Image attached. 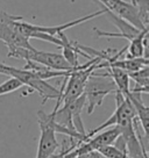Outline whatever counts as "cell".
Returning a JSON list of instances; mask_svg holds the SVG:
<instances>
[{
    "mask_svg": "<svg viewBox=\"0 0 149 158\" xmlns=\"http://www.w3.org/2000/svg\"><path fill=\"white\" fill-rule=\"evenodd\" d=\"M115 92H117V86L107 72L106 73L92 72L86 80L83 91V95L85 97V105L87 107V114L91 115L97 107L103 105L106 95Z\"/></svg>",
    "mask_w": 149,
    "mask_h": 158,
    "instance_id": "6da1fadb",
    "label": "cell"
},
{
    "mask_svg": "<svg viewBox=\"0 0 149 158\" xmlns=\"http://www.w3.org/2000/svg\"><path fill=\"white\" fill-rule=\"evenodd\" d=\"M8 77L18 79L22 85H26L33 91H36L40 94L43 104L47 102L48 100H56V106H55L53 112L58 109L62 92H63V86L60 89H56L53 85L48 84L47 80L41 79L37 74H35L34 72H32L29 70L23 69V68L19 69V68L10 66L8 68Z\"/></svg>",
    "mask_w": 149,
    "mask_h": 158,
    "instance_id": "7a4b0ae2",
    "label": "cell"
},
{
    "mask_svg": "<svg viewBox=\"0 0 149 158\" xmlns=\"http://www.w3.org/2000/svg\"><path fill=\"white\" fill-rule=\"evenodd\" d=\"M23 19L19 15H12L6 13L4 10H0V41L4 42V44L7 47L8 52H13L14 50L19 48L23 49H32L34 48L30 44L29 39L21 34L16 22L18 20Z\"/></svg>",
    "mask_w": 149,
    "mask_h": 158,
    "instance_id": "3957f363",
    "label": "cell"
},
{
    "mask_svg": "<svg viewBox=\"0 0 149 158\" xmlns=\"http://www.w3.org/2000/svg\"><path fill=\"white\" fill-rule=\"evenodd\" d=\"M7 57L16 59H25L34 62L37 64H41L43 66H47L49 69L57 70V71H72L74 69V66L65 60L62 54H56V52H47V51H40L36 50L35 48L32 49H19L14 50L13 52L7 54Z\"/></svg>",
    "mask_w": 149,
    "mask_h": 158,
    "instance_id": "277c9868",
    "label": "cell"
},
{
    "mask_svg": "<svg viewBox=\"0 0 149 158\" xmlns=\"http://www.w3.org/2000/svg\"><path fill=\"white\" fill-rule=\"evenodd\" d=\"M37 121L40 124L41 135L35 158H51L60 147L53 127V114H45L43 110H39Z\"/></svg>",
    "mask_w": 149,
    "mask_h": 158,
    "instance_id": "5b68a950",
    "label": "cell"
},
{
    "mask_svg": "<svg viewBox=\"0 0 149 158\" xmlns=\"http://www.w3.org/2000/svg\"><path fill=\"white\" fill-rule=\"evenodd\" d=\"M119 135V129H118V127L114 126L112 128L107 129L104 133H100L99 135H97L95 137L92 136L84 142H80L71 151L63 155V158H77L82 155H85V153L98 151L100 148H103L105 145H111V144L114 143V141L118 138Z\"/></svg>",
    "mask_w": 149,
    "mask_h": 158,
    "instance_id": "8992f818",
    "label": "cell"
},
{
    "mask_svg": "<svg viewBox=\"0 0 149 158\" xmlns=\"http://www.w3.org/2000/svg\"><path fill=\"white\" fill-rule=\"evenodd\" d=\"M105 10L112 12L113 14L118 15L119 18L126 20L130 25L143 30L144 28L138 15V10L132 2L125 1V0H98Z\"/></svg>",
    "mask_w": 149,
    "mask_h": 158,
    "instance_id": "52a82bcc",
    "label": "cell"
},
{
    "mask_svg": "<svg viewBox=\"0 0 149 158\" xmlns=\"http://www.w3.org/2000/svg\"><path fill=\"white\" fill-rule=\"evenodd\" d=\"M125 97H127L128 100L132 102L133 107L135 109L136 113V118L139 121L140 126L142 128L143 135L148 138L149 135V108L143 104L141 94L140 93H134V92H129L128 94H126Z\"/></svg>",
    "mask_w": 149,
    "mask_h": 158,
    "instance_id": "ba28073f",
    "label": "cell"
},
{
    "mask_svg": "<svg viewBox=\"0 0 149 158\" xmlns=\"http://www.w3.org/2000/svg\"><path fill=\"white\" fill-rule=\"evenodd\" d=\"M68 108V110L71 114V118H72V123H74V127L76 129L77 133L82 134L85 137L86 135V130L84 128V123H83V120H82V110L85 106V97L82 94L79 98H77L74 101L70 102L68 105H62Z\"/></svg>",
    "mask_w": 149,
    "mask_h": 158,
    "instance_id": "9c48e42d",
    "label": "cell"
},
{
    "mask_svg": "<svg viewBox=\"0 0 149 158\" xmlns=\"http://www.w3.org/2000/svg\"><path fill=\"white\" fill-rule=\"evenodd\" d=\"M105 69L107 70V73L113 79L115 86H117V92L121 93L122 95H126L130 92L128 72H126L121 69H118V68H112V66H107Z\"/></svg>",
    "mask_w": 149,
    "mask_h": 158,
    "instance_id": "30bf717a",
    "label": "cell"
},
{
    "mask_svg": "<svg viewBox=\"0 0 149 158\" xmlns=\"http://www.w3.org/2000/svg\"><path fill=\"white\" fill-rule=\"evenodd\" d=\"M129 79H133L135 81V86L133 89H130L134 93L140 94H147L148 93V87H149V68L148 65L143 66L142 69L134 71V72H128Z\"/></svg>",
    "mask_w": 149,
    "mask_h": 158,
    "instance_id": "8fae6325",
    "label": "cell"
},
{
    "mask_svg": "<svg viewBox=\"0 0 149 158\" xmlns=\"http://www.w3.org/2000/svg\"><path fill=\"white\" fill-rule=\"evenodd\" d=\"M133 5L136 7L138 15L144 28H148L149 23V0H135Z\"/></svg>",
    "mask_w": 149,
    "mask_h": 158,
    "instance_id": "7c38bea8",
    "label": "cell"
},
{
    "mask_svg": "<svg viewBox=\"0 0 149 158\" xmlns=\"http://www.w3.org/2000/svg\"><path fill=\"white\" fill-rule=\"evenodd\" d=\"M22 86H23V85L21 84L18 79L11 77L10 79H7L6 81H4L2 84H0V97L12 93V92H14L16 89H21Z\"/></svg>",
    "mask_w": 149,
    "mask_h": 158,
    "instance_id": "4fadbf2b",
    "label": "cell"
},
{
    "mask_svg": "<svg viewBox=\"0 0 149 158\" xmlns=\"http://www.w3.org/2000/svg\"><path fill=\"white\" fill-rule=\"evenodd\" d=\"M8 65H6L5 63L0 62V74H4V76H8Z\"/></svg>",
    "mask_w": 149,
    "mask_h": 158,
    "instance_id": "5bb4252c",
    "label": "cell"
},
{
    "mask_svg": "<svg viewBox=\"0 0 149 158\" xmlns=\"http://www.w3.org/2000/svg\"><path fill=\"white\" fill-rule=\"evenodd\" d=\"M51 158H63V152L61 151V152H58V153H57V155L55 153V155H54V156H53V157H51Z\"/></svg>",
    "mask_w": 149,
    "mask_h": 158,
    "instance_id": "9a60e30c",
    "label": "cell"
},
{
    "mask_svg": "<svg viewBox=\"0 0 149 158\" xmlns=\"http://www.w3.org/2000/svg\"><path fill=\"white\" fill-rule=\"evenodd\" d=\"M104 158H105V157H104Z\"/></svg>",
    "mask_w": 149,
    "mask_h": 158,
    "instance_id": "2e32d148",
    "label": "cell"
}]
</instances>
